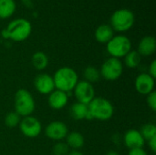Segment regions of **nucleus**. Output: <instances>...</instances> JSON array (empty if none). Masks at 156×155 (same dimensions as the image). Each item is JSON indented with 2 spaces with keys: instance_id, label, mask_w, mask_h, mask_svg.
Returning <instances> with one entry per match:
<instances>
[{
  "instance_id": "1",
  "label": "nucleus",
  "mask_w": 156,
  "mask_h": 155,
  "mask_svg": "<svg viewBox=\"0 0 156 155\" xmlns=\"http://www.w3.org/2000/svg\"><path fill=\"white\" fill-rule=\"evenodd\" d=\"M31 32L32 25L28 20L25 18H16L12 20L1 34L5 38L21 42L28 38Z\"/></svg>"
},
{
  "instance_id": "2",
  "label": "nucleus",
  "mask_w": 156,
  "mask_h": 155,
  "mask_svg": "<svg viewBox=\"0 0 156 155\" xmlns=\"http://www.w3.org/2000/svg\"><path fill=\"white\" fill-rule=\"evenodd\" d=\"M53 80L56 90L67 93L74 90L79 82V77L73 69L69 67H62L55 72Z\"/></svg>"
},
{
  "instance_id": "3",
  "label": "nucleus",
  "mask_w": 156,
  "mask_h": 155,
  "mask_svg": "<svg viewBox=\"0 0 156 155\" xmlns=\"http://www.w3.org/2000/svg\"><path fill=\"white\" fill-rule=\"evenodd\" d=\"M88 109L91 120H98L101 122L110 120L114 113L112 103L109 100L101 97L94 98L88 104Z\"/></svg>"
},
{
  "instance_id": "4",
  "label": "nucleus",
  "mask_w": 156,
  "mask_h": 155,
  "mask_svg": "<svg viewBox=\"0 0 156 155\" xmlns=\"http://www.w3.org/2000/svg\"><path fill=\"white\" fill-rule=\"evenodd\" d=\"M14 107L15 112H16L20 117L24 118L27 116H31L35 111L36 102L28 90L20 89L15 94Z\"/></svg>"
},
{
  "instance_id": "5",
  "label": "nucleus",
  "mask_w": 156,
  "mask_h": 155,
  "mask_svg": "<svg viewBox=\"0 0 156 155\" xmlns=\"http://www.w3.org/2000/svg\"><path fill=\"white\" fill-rule=\"evenodd\" d=\"M134 22L135 16L133 12L127 8H121L112 15L110 26L113 31L126 32L133 26Z\"/></svg>"
},
{
  "instance_id": "6",
  "label": "nucleus",
  "mask_w": 156,
  "mask_h": 155,
  "mask_svg": "<svg viewBox=\"0 0 156 155\" xmlns=\"http://www.w3.org/2000/svg\"><path fill=\"white\" fill-rule=\"evenodd\" d=\"M108 53L112 58H124L132 50V42L129 37L123 35L114 36L106 45Z\"/></svg>"
},
{
  "instance_id": "7",
  "label": "nucleus",
  "mask_w": 156,
  "mask_h": 155,
  "mask_svg": "<svg viewBox=\"0 0 156 155\" xmlns=\"http://www.w3.org/2000/svg\"><path fill=\"white\" fill-rule=\"evenodd\" d=\"M123 72V64L119 58H109L101 65L100 73L101 77L108 81L118 79Z\"/></svg>"
},
{
  "instance_id": "8",
  "label": "nucleus",
  "mask_w": 156,
  "mask_h": 155,
  "mask_svg": "<svg viewBox=\"0 0 156 155\" xmlns=\"http://www.w3.org/2000/svg\"><path fill=\"white\" fill-rule=\"evenodd\" d=\"M19 129L23 135L28 138L37 137L42 131L41 122L33 116H27L21 119Z\"/></svg>"
},
{
  "instance_id": "9",
  "label": "nucleus",
  "mask_w": 156,
  "mask_h": 155,
  "mask_svg": "<svg viewBox=\"0 0 156 155\" xmlns=\"http://www.w3.org/2000/svg\"><path fill=\"white\" fill-rule=\"evenodd\" d=\"M73 91L78 102L86 105H88L95 98V90L92 84L85 80H79Z\"/></svg>"
},
{
  "instance_id": "10",
  "label": "nucleus",
  "mask_w": 156,
  "mask_h": 155,
  "mask_svg": "<svg viewBox=\"0 0 156 155\" xmlns=\"http://www.w3.org/2000/svg\"><path fill=\"white\" fill-rule=\"evenodd\" d=\"M69 133L67 125L59 121H55L50 122L45 129L46 136L53 141L60 142L63 139H66Z\"/></svg>"
},
{
  "instance_id": "11",
  "label": "nucleus",
  "mask_w": 156,
  "mask_h": 155,
  "mask_svg": "<svg viewBox=\"0 0 156 155\" xmlns=\"http://www.w3.org/2000/svg\"><path fill=\"white\" fill-rule=\"evenodd\" d=\"M34 86L37 91L43 95H49L56 90L53 77L47 73L38 74L34 79Z\"/></svg>"
},
{
  "instance_id": "12",
  "label": "nucleus",
  "mask_w": 156,
  "mask_h": 155,
  "mask_svg": "<svg viewBox=\"0 0 156 155\" xmlns=\"http://www.w3.org/2000/svg\"><path fill=\"white\" fill-rule=\"evenodd\" d=\"M136 90L142 95H148L154 89V79L151 77L148 73H142L137 76L135 82Z\"/></svg>"
},
{
  "instance_id": "13",
  "label": "nucleus",
  "mask_w": 156,
  "mask_h": 155,
  "mask_svg": "<svg viewBox=\"0 0 156 155\" xmlns=\"http://www.w3.org/2000/svg\"><path fill=\"white\" fill-rule=\"evenodd\" d=\"M123 143L125 146L131 150L134 148H143L145 141L138 130L132 129L125 132L123 136Z\"/></svg>"
},
{
  "instance_id": "14",
  "label": "nucleus",
  "mask_w": 156,
  "mask_h": 155,
  "mask_svg": "<svg viewBox=\"0 0 156 155\" xmlns=\"http://www.w3.org/2000/svg\"><path fill=\"white\" fill-rule=\"evenodd\" d=\"M69 96L66 92L54 90L48 96V105L53 110H61L68 104Z\"/></svg>"
},
{
  "instance_id": "15",
  "label": "nucleus",
  "mask_w": 156,
  "mask_h": 155,
  "mask_svg": "<svg viewBox=\"0 0 156 155\" xmlns=\"http://www.w3.org/2000/svg\"><path fill=\"white\" fill-rule=\"evenodd\" d=\"M156 50V39L153 36H146L144 37L139 44L137 52L144 57H149L153 55Z\"/></svg>"
},
{
  "instance_id": "16",
  "label": "nucleus",
  "mask_w": 156,
  "mask_h": 155,
  "mask_svg": "<svg viewBox=\"0 0 156 155\" xmlns=\"http://www.w3.org/2000/svg\"><path fill=\"white\" fill-rule=\"evenodd\" d=\"M94 37L99 43L107 44L114 37V31L110 25L102 24L96 28Z\"/></svg>"
},
{
  "instance_id": "17",
  "label": "nucleus",
  "mask_w": 156,
  "mask_h": 155,
  "mask_svg": "<svg viewBox=\"0 0 156 155\" xmlns=\"http://www.w3.org/2000/svg\"><path fill=\"white\" fill-rule=\"evenodd\" d=\"M70 115L76 121H82V120H91V117L89 113L88 105L75 102L70 108Z\"/></svg>"
},
{
  "instance_id": "18",
  "label": "nucleus",
  "mask_w": 156,
  "mask_h": 155,
  "mask_svg": "<svg viewBox=\"0 0 156 155\" xmlns=\"http://www.w3.org/2000/svg\"><path fill=\"white\" fill-rule=\"evenodd\" d=\"M85 143L84 137L81 133L78 132H72L70 133H68L66 137V143L69 148H72L73 150L77 151L83 147Z\"/></svg>"
},
{
  "instance_id": "19",
  "label": "nucleus",
  "mask_w": 156,
  "mask_h": 155,
  "mask_svg": "<svg viewBox=\"0 0 156 155\" xmlns=\"http://www.w3.org/2000/svg\"><path fill=\"white\" fill-rule=\"evenodd\" d=\"M16 7L14 0H0V18L6 19L12 16L16 11Z\"/></svg>"
},
{
  "instance_id": "20",
  "label": "nucleus",
  "mask_w": 156,
  "mask_h": 155,
  "mask_svg": "<svg viewBox=\"0 0 156 155\" xmlns=\"http://www.w3.org/2000/svg\"><path fill=\"white\" fill-rule=\"evenodd\" d=\"M31 62H32L33 67L36 69H37V70H43L48 65V56L44 52L37 51V52H35L32 55Z\"/></svg>"
},
{
  "instance_id": "21",
  "label": "nucleus",
  "mask_w": 156,
  "mask_h": 155,
  "mask_svg": "<svg viewBox=\"0 0 156 155\" xmlns=\"http://www.w3.org/2000/svg\"><path fill=\"white\" fill-rule=\"evenodd\" d=\"M124 64L129 69L137 68L142 60V56L137 52V50H131L124 58Z\"/></svg>"
},
{
  "instance_id": "22",
  "label": "nucleus",
  "mask_w": 156,
  "mask_h": 155,
  "mask_svg": "<svg viewBox=\"0 0 156 155\" xmlns=\"http://www.w3.org/2000/svg\"><path fill=\"white\" fill-rule=\"evenodd\" d=\"M83 76H84L85 81L92 84V83L97 82L100 79L101 73L97 68H95L93 66H88L83 71Z\"/></svg>"
},
{
  "instance_id": "23",
  "label": "nucleus",
  "mask_w": 156,
  "mask_h": 155,
  "mask_svg": "<svg viewBox=\"0 0 156 155\" xmlns=\"http://www.w3.org/2000/svg\"><path fill=\"white\" fill-rule=\"evenodd\" d=\"M139 132L142 134L144 141H149L152 138H154V136H156V127L153 123L144 124Z\"/></svg>"
},
{
  "instance_id": "24",
  "label": "nucleus",
  "mask_w": 156,
  "mask_h": 155,
  "mask_svg": "<svg viewBox=\"0 0 156 155\" xmlns=\"http://www.w3.org/2000/svg\"><path fill=\"white\" fill-rule=\"evenodd\" d=\"M20 121H21V117L15 111L7 113L5 118V123L6 127L8 128H15L18 126L20 123Z\"/></svg>"
},
{
  "instance_id": "25",
  "label": "nucleus",
  "mask_w": 156,
  "mask_h": 155,
  "mask_svg": "<svg viewBox=\"0 0 156 155\" xmlns=\"http://www.w3.org/2000/svg\"><path fill=\"white\" fill-rule=\"evenodd\" d=\"M52 152L54 155H68L69 153V147L66 143L58 142L53 146Z\"/></svg>"
},
{
  "instance_id": "26",
  "label": "nucleus",
  "mask_w": 156,
  "mask_h": 155,
  "mask_svg": "<svg viewBox=\"0 0 156 155\" xmlns=\"http://www.w3.org/2000/svg\"><path fill=\"white\" fill-rule=\"evenodd\" d=\"M147 104L149 106V108L153 111H156V92L154 90L151 93H149L147 95Z\"/></svg>"
},
{
  "instance_id": "27",
  "label": "nucleus",
  "mask_w": 156,
  "mask_h": 155,
  "mask_svg": "<svg viewBox=\"0 0 156 155\" xmlns=\"http://www.w3.org/2000/svg\"><path fill=\"white\" fill-rule=\"evenodd\" d=\"M128 155H148L144 148H134L131 149Z\"/></svg>"
},
{
  "instance_id": "28",
  "label": "nucleus",
  "mask_w": 156,
  "mask_h": 155,
  "mask_svg": "<svg viewBox=\"0 0 156 155\" xmlns=\"http://www.w3.org/2000/svg\"><path fill=\"white\" fill-rule=\"evenodd\" d=\"M148 74L153 77L154 79L156 78V61L155 60H153L152 63L150 64V67H149V72Z\"/></svg>"
},
{
  "instance_id": "29",
  "label": "nucleus",
  "mask_w": 156,
  "mask_h": 155,
  "mask_svg": "<svg viewBox=\"0 0 156 155\" xmlns=\"http://www.w3.org/2000/svg\"><path fill=\"white\" fill-rule=\"evenodd\" d=\"M148 144L153 153H156V136L148 141Z\"/></svg>"
},
{
  "instance_id": "30",
  "label": "nucleus",
  "mask_w": 156,
  "mask_h": 155,
  "mask_svg": "<svg viewBox=\"0 0 156 155\" xmlns=\"http://www.w3.org/2000/svg\"><path fill=\"white\" fill-rule=\"evenodd\" d=\"M68 155H83L82 153H80V152H79V151H72V152H69V154Z\"/></svg>"
},
{
  "instance_id": "31",
  "label": "nucleus",
  "mask_w": 156,
  "mask_h": 155,
  "mask_svg": "<svg viewBox=\"0 0 156 155\" xmlns=\"http://www.w3.org/2000/svg\"><path fill=\"white\" fill-rule=\"evenodd\" d=\"M105 155H120V154H119V153H118V152H116V151H110V152H108V153H107Z\"/></svg>"
}]
</instances>
